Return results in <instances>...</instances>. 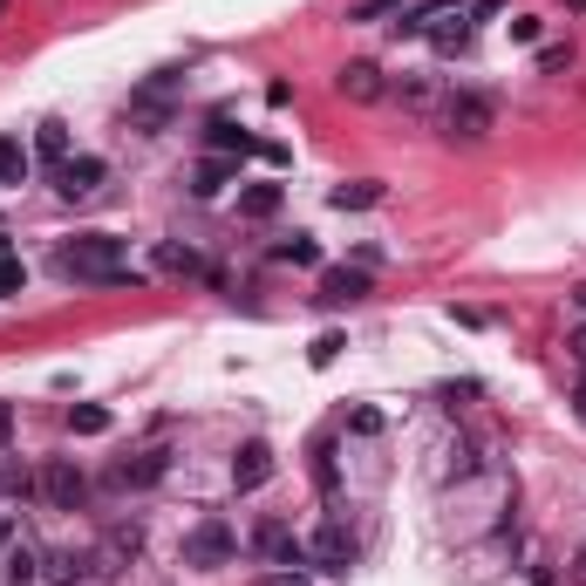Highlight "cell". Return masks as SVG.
<instances>
[{"label":"cell","mask_w":586,"mask_h":586,"mask_svg":"<svg viewBox=\"0 0 586 586\" xmlns=\"http://www.w3.org/2000/svg\"><path fill=\"white\" fill-rule=\"evenodd\" d=\"M362 294H369V273H348V266L321 273V300H362Z\"/></svg>","instance_id":"5bb4252c"},{"label":"cell","mask_w":586,"mask_h":586,"mask_svg":"<svg viewBox=\"0 0 586 586\" xmlns=\"http://www.w3.org/2000/svg\"><path fill=\"white\" fill-rule=\"evenodd\" d=\"M252 546H260L266 559H273V566H308V539H294V525H279V519H266L260 532H252Z\"/></svg>","instance_id":"52a82bcc"},{"label":"cell","mask_w":586,"mask_h":586,"mask_svg":"<svg viewBox=\"0 0 586 586\" xmlns=\"http://www.w3.org/2000/svg\"><path fill=\"white\" fill-rule=\"evenodd\" d=\"M566 62H573V48H546V55H539V68H546V75H559Z\"/></svg>","instance_id":"f546056e"},{"label":"cell","mask_w":586,"mask_h":586,"mask_svg":"<svg viewBox=\"0 0 586 586\" xmlns=\"http://www.w3.org/2000/svg\"><path fill=\"white\" fill-rule=\"evenodd\" d=\"M279 260H287V266H321V246H314L308 233H294L287 246H279Z\"/></svg>","instance_id":"7402d4cb"},{"label":"cell","mask_w":586,"mask_h":586,"mask_svg":"<svg viewBox=\"0 0 586 586\" xmlns=\"http://www.w3.org/2000/svg\"><path fill=\"white\" fill-rule=\"evenodd\" d=\"M341 348H348L341 335H321V341L308 348V362H314V369H327V362H335V354H341Z\"/></svg>","instance_id":"484cf974"},{"label":"cell","mask_w":586,"mask_h":586,"mask_svg":"<svg viewBox=\"0 0 586 586\" xmlns=\"http://www.w3.org/2000/svg\"><path fill=\"white\" fill-rule=\"evenodd\" d=\"M35 566H41V559H35V552H28V546H21V552H14V559H8V579H14V586H35V579H41V573H35Z\"/></svg>","instance_id":"cb8c5ba5"},{"label":"cell","mask_w":586,"mask_h":586,"mask_svg":"<svg viewBox=\"0 0 586 586\" xmlns=\"http://www.w3.org/2000/svg\"><path fill=\"white\" fill-rule=\"evenodd\" d=\"M55 273L62 279H89V287H123V279H137L130 273V252H123L116 233H75L55 246Z\"/></svg>","instance_id":"6da1fadb"},{"label":"cell","mask_w":586,"mask_h":586,"mask_svg":"<svg viewBox=\"0 0 586 586\" xmlns=\"http://www.w3.org/2000/svg\"><path fill=\"white\" fill-rule=\"evenodd\" d=\"M573 300H579V314H586V287H579V294H573Z\"/></svg>","instance_id":"8d00e7d4"},{"label":"cell","mask_w":586,"mask_h":586,"mask_svg":"<svg viewBox=\"0 0 586 586\" xmlns=\"http://www.w3.org/2000/svg\"><path fill=\"white\" fill-rule=\"evenodd\" d=\"M266 477H273V450H266V444H239V457H233V491L246 498V491H260Z\"/></svg>","instance_id":"9c48e42d"},{"label":"cell","mask_w":586,"mask_h":586,"mask_svg":"<svg viewBox=\"0 0 586 586\" xmlns=\"http://www.w3.org/2000/svg\"><path fill=\"white\" fill-rule=\"evenodd\" d=\"M205 144H212V158H252V150H260V137L239 130L233 116H212L205 123Z\"/></svg>","instance_id":"7c38bea8"},{"label":"cell","mask_w":586,"mask_h":586,"mask_svg":"<svg viewBox=\"0 0 586 586\" xmlns=\"http://www.w3.org/2000/svg\"><path fill=\"white\" fill-rule=\"evenodd\" d=\"M21 287H28V266H21V260H14L8 246H0V300H14Z\"/></svg>","instance_id":"44dd1931"},{"label":"cell","mask_w":586,"mask_h":586,"mask_svg":"<svg viewBox=\"0 0 586 586\" xmlns=\"http://www.w3.org/2000/svg\"><path fill=\"white\" fill-rule=\"evenodd\" d=\"M225 185H233V158H205V164L191 171V191H198V198H219Z\"/></svg>","instance_id":"9a60e30c"},{"label":"cell","mask_w":586,"mask_h":586,"mask_svg":"<svg viewBox=\"0 0 586 586\" xmlns=\"http://www.w3.org/2000/svg\"><path fill=\"white\" fill-rule=\"evenodd\" d=\"M0 491H8V498H28V491H41V477H28L21 464H0Z\"/></svg>","instance_id":"603a6c76"},{"label":"cell","mask_w":586,"mask_h":586,"mask_svg":"<svg viewBox=\"0 0 586 586\" xmlns=\"http://www.w3.org/2000/svg\"><path fill=\"white\" fill-rule=\"evenodd\" d=\"M444 137L450 144H477V137H491V123H498V103H491V96H484V89H457L450 96V103H444Z\"/></svg>","instance_id":"7a4b0ae2"},{"label":"cell","mask_w":586,"mask_h":586,"mask_svg":"<svg viewBox=\"0 0 586 586\" xmlns=\"http://www.w3.org/2000/svg\"><path fill=\"white\" fill-rule=\"evenodd\" d=\"M68 429H75V437H103L110 410H103V402H68Z\"/></svg>","instance_id":"2e32d148"},{"label":"cell","mask_w":586,"mask_h":586,"mask_svg":"<svg viewBox=\"0 0 586 586\" xmlns=\"http://www.w3.org/2000/svg\"><path fill=\"white\" fill-rule=\"evenodd\" d=\"M382 14H402V0H362L354 8V21H382Z\"/></svg>","instance_id":"4316f807"},{"label":"cell","mask_w":586,"mask_h":586,"mask_svg":"<svg viewBox=\"0 0 586 586\" xmlns=\"http://www.w3.org/2000/svg\"><path fill=\"white\" fill-rule=\"evenodd\" d=\"M14 539V519H0V546H8Z\"/></svg>","instance_id":"e575fe53"},{"label":"cell","mask_w":586,"mask_h":586,"mask_svg":"<svg viewBox=\"0 0 586 586\" xmlns=\"http://www.w3.org/2000/svg\"><path fill=\"white\" fill-rule=\"evenodd\" d=\"M327 205H335V212H369V205H382V185H375V177H354V185L327 191Z\"/></svg>","instance_id":"4fadbf2b"},{"label":"cell","mask_w":586,"mask_h":586,"mask_svg":"<svg viewBox=\"0 0 586 586\" xmlns=\"http://www.w3.org/2000/svg\"><path fill=\"white\" fill-rule=\"evenodd\" d=\"M41 498L55 504V512H75V504L89 498V477L75 471V457H48L41 464Z\"/></svg>","instance_id":"277c9868"},{"label":"cell","mask_w":586,"mask_h":586,"mask_svg":"<svg viewBox=\"0 0 586 586\" xmlns=\"http://www.w3.org/2000/svg\"><path fill=\"white\" fill-rule=\"evenodd\" d=\"M566 8H579V14H586V0H566Z\"/></svg>","instance_id":"74e56055"},{"label":"cell","mask_w":586,"mask_h":586,"mask_svg":"<svg viewBox=\"0 0 586 586\" xmlns=\"http://www.w3.org/2000/svg\"><path fill=\"white\" fill-rule=\"evenodd\" d=\"M28 177V150H21V137H0V185H21Z\"/></svg>","instance_id":"d6986e66"},{"label":"cell","mask_w":586,"mask_h":586,"mask_svg":"<svg viewBox=\"0 0 586 586\" xmlns=\"http://www.w3.org/2000/svg\"><path fill=\"white\" fill-rule=\"evenodd\" d=\"M266 586H308V579H300L294 566H279V573H266Z\"/></svg>","instance_id":"4dcf8cb0"},{"label":"cell","mask_w":586,"mask_h":586,"mask_svg":"<svg viewBox=\"0 0 586 586\" xmlns=\"http://www.w3.org/2000/svg\"><path fill=\"white\" fill-rule=\"evenodd\" d=\"M233 552H239V532L225 525V519H198V525L185 532V566H198V573L233 566Z\"/></svg>","instance_id":"3957f363"},{"label":"cell","mask_w":586,"mask_h":586,"mask_svg":"<svg viewBox=\"0 0 586 586\" xmlns=\"http://www.w3.org/2000/svg\"><path fill=\"white\" fill-rule=\"evenodd\" d=\"M354 552H362V546H354L348 525H321L314 539H308V566H321V573H348Z\"/></svg>","instance_id":"5b68a950"},{"label":"cell","mask_w":586,"mask_h":586,"mask_svg":"<svg viewBox=\"0 0 586 586\" xmlns=\"http://www.w3.org/2000/svg\"><path fill=\"white\" fill-rule=\"evenodd\" d=\"M573 410H579V423H586V389H579V396H573Z\"/></svg>","instance_id":"d590c367"},{"label":"cell","mask_w":586,"mask_h":586,"mask_svg":"<svg viewBox=\"0 0 586 586\" xmlns=\"http://www.w3.org/2000/svg\"><path fill=\"white\" fill-rule=\"evenodd\" d=\"M8 437H14V410L0 402V450H8Z\"/></svg>","instance_id":"1f68e13d"},{"label":"cell","mask_w":586,"mask_h":586,"mask_svg":"<svg viewBox=\"0 0 586 586\" xmlns=\"http://www.w3.org/2000/svg\"><path fill=\"white\" fill-rule=\"evenodd\" d=\"M335 83H341L348 103H382V96H389V83H382V68H375V62H348Z\"/></svg>","instance_id":"8fae6325"},{"label":"cell","mask_w":586,"mask_h":586,"mask_svg":"<svg viewBox=\"0 0 586 586\" xmlns=\"http://www.w3.org/2000/svg\"><path fill=\"white\" fill-rule=\"evenodd\" d=\"M512 41H539V14H512Z\"/></svg>","instance_id":"f1b7e54d"},{"label":"cell","mask_w":586,"mask_h":586,"mask_svg":"<svg viewBox=\"0 0 586 586\" xmlns=\"http://www.w3.org/2000/svg\"><path fill=\"white\" fill-rule=\"evenodd\" d=\"M35 150H41L48 164H68V158H75V150H68V123H41V130H35Z\"/></svg>","instance_id":"e0dca14e"},{"label":"cell","mask_w":586,"mask_h":586,"mask_svg":"<svg viewBox=\"0 0 586 586\" xmlns=\"http://www.w3.org/2000/svg\"><path fill=\"white\" fill-rule=\"evenodd\" d=\"M348 429H354V437H375V429H382V410H354Z\"/></svg>","instance_id":"83f0119b"},{"label":"cell","mask_w":586,"mask_h":586,"mask_svg":"<svg viewBox=\"0 0 586 586\" xmlns=\"http://www.w3.org/2000/svg\"><path fill=\"white\" fill-rule=\"evenodd\" d=\"M75 573H83V559H75V552H55V559L41 566V579H55V586H68Z\"/></svg>","instance_id":"d4e9b609"},{"label":"cell","mask_w":586,"mask_h":586,"mask_svg":"<svg viewBox=\"0 0 586 586\" xmlns=\"http://www.w3.org/2000/svg\"><path fill=\"white\" fill-rule=\"evenodd\" d=\"M103 177H110L103 158H68V164H55V191L75 205V198H96V191H103Z\"/></svg>","instance_id":"8992f818"},{"label":"cell","mask_w":586,"mask_h":586,"mask_svg":"<svg viewBox=\"0 0 586 586\" xmlns=\"http://www.w3.org/2000/svg\"><path fill=\"white\" fill-rule=\"evenodd\" d=\"M0 246H8V239H0Z\"/></svg>","instance_id":"f35d334b"},{"label":"cell","mask_w":586,"mask_h":586,"mask_svg":"<svg viewBox=\"0 0 586 586\" xmlns=\"http://www.w3.org/2000/svg\"><path fill=\"white\" fill-rule=\"evenodd\" d=\"M158 266H171V273H205V260H198L191 246H177V239H164V246H158Z\"/></svg>","instance_id":"ffe728a7"},{"label":"cell","mask_w":586,"mask_h":586,"mask_svg":"<svg viewBox=\"0 0 586 586\" xmlns=\"http://www.w3.org/2000/svg\"><path fill=\"white\" fill-rule=\"evenodd\" d=\"M573 579H579V586H586V552H579V559H573Z\"/></svg>","instance_id":"836d02e7"},{"label":"cell","mask_w":586,"mask_h":586,"mask_svg":"<svg viewBox=\"0 0 586 586\" xmlns=\"http://www.w3.org/2000/svg\"><path fill=\"white\" fill-rule=\"evenodd\" d=\"M573 362L586 369V327H579V335H573Z\"/></svg>","instance_id":"d6a6232c"},{"label":"cell","mask_w":586,"mask_h":586,"mask_svg":"<svg viewBox=\"0 0 586 586\" xmlns=\"http://www.w3.org/2000/svg\"><path fill=\"white\" fill-rule=\"evenodd\" d=\"M164 471H171V457H164V450H144V457H123L110 477L123 484V491H150V484H158Z\"/></svg>","instance_id":"30bf717a"},{"label":"cell","mask_w":586,"mask_h":586,"mask_svg":"<svg viewBox=\"0 0 586 586\" xmlns=\"http://www.w3.org/2000/svg\"><path fill=\"white\" fill-rule=\"evenodd\" d=\"M410 116H444V89H437V75H402V83L389 89Z\"/></svg>","instance_id":"ba28073f"},{"label":"cell","mask_w":586,"mask_h":586,"mask_svg":"<svg viewBox=\"0 0 586 586\" xmlns=\"http://www.w3.org/2000/svg\"><path fill=\"white\" fill-rule=\"evenodd\" d=\"M279 198H287L279 185H252V191H239V212H246V219H273Z\"/></svg>","instance_id":"ac0fdd59"}]
</instances>
